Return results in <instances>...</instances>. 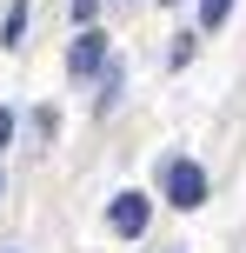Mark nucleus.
I'll return each instance as SVG.
<instances>
[{
    "mask_svg": "<svg viewBox=\"0 0 246 253\" xmlns=\"http://www.w3.org/2000/svg\"><path fill=\"white\" fill-rule=\"evenodd\" d=\"M167 200L173 207H200V200H207V173H200L193 160H173L167 167Z\"/></svg>",
    "mask_w": 246,
    "mask_h": 253,
    "instance_id": "f257e3e1",
    "label": "nucleus"
},
{
    "mask_svg": "<svg viewBox=\"0 0 246 253\" xmlns=\"http://www.w3.org/2000/svg\"><path fill=\"white\" fill-rule=\"evenodd\" d=\"M106 220H113V233H127V240H133V233L146 227V193H120Z\"/></svg>",
    "mask_w": 246,
    "mask_h": 253,
    "instance_id": "f03ea898",
    "label": "nucleus"
},
{
    "mask_svg": "<svg viewBox=\"0 0 246 253\" xmlns=\"http://www.w3.org/2000/svg\"><path fill=\"white\" fill-rule=\"evenodd\" d=\"M100 60H106V40L87 27V34L73 40V60H67V67H73V74H100Z\"/></svg>",
    "mask_w": 246,
    "mask_h": 253,
    "instance_id": "7ed1b4c3",
    "label": "nucleus"
},
{
    "mask_svg": "<svg viewBox=\"0 0 246 253\" xmlns=\"http://www.w3.org/2000/svg\"><path fill=\"white\" fill-rule=\"evenodd\" d=\"M226 7H233V0H200V27H220Z\"/></svg>",
    "mask_w": 246,
    "mask_h": 253,
    "instance_id": "20e7f679",
    "label": "nucleus"
},
{
    "mask_svg": "<svg viewBox=\"0 0 246 253\" xmlns=\"http://www.w3.org/2000/svg\"><path fill=\"white\" fill-rule=\"evenodd\" d=\"M7 140H13V114L0 107V147H7Z\"/></svg>",
    "mask_w": 246,
    "mask_h": 253,
    "instance_id": "39448f33",
    "label": "nucleus"
},
{
    "mask_svg": "<svg viewBox=\"0 0 246 253\" xmlns=\"http://www.w3.org/2000/svg\"><path fill=\"white\" fill-rule=\"evenodd\" d=\"M93 7H100V0H73V13H80V20H93Z\"/></svg>",
    "mask_w": 246,
    "mask_h": 253,
    "instance_id": "423d86ee",
    "label": "nucleus"
}]
</instances>
